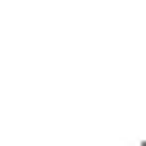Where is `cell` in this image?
Instances as JSON below:
<instances>
[{"label":"cell","mask_w":146,"mask_h":146,"mask_svg":"<svg viewBox=\"0 0 146 146\" xmlns=\"http://www.w3.org/2000/svg\"><path fill=\"white\" fill-rule=\"evenodd\" d=\"M137 146H146V141H137Z\"/></svg>","instance_id":"obj_1"}]
</instances>
